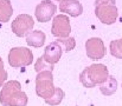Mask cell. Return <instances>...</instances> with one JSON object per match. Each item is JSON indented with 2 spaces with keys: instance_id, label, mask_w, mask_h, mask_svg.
<instances>
[{
  "instance_id": "cell-18",
  "label": "cell",
  "mask_w": 122,
  "mask_h": 106,
  "mask_svg": "<svg viewBox=\"0 0 122 106\" xmlns=\"http://www.w3.org/2000/svg\"><path fill=\"white\" fill-rule=\"evenodd\" d=\"M35 70L37 71V73H39L41 71H52L53 70V65H50V64H47L44 59H43V57L41 58H38V60H37V63H36V65H35Z\"/></svg>"
},
{
  "instance_id": "cell-14",
  "label": "cell",
  "mask_w": 122,
  "mask_h": 106,
  "mask_svg": "<svg viewBox=\"0 0 122 106\" xmlns=\"http://www.w3.org/2000/svg\"><path fill=\"white\" fill-rule=\"evenodd\" d=\"M13 14V7L10 0H0V23L10 21Z\"/></svg>"
},
{
  "instance_id": "cell-10",
  "label": "cell",
  "mask_w": 122,
  "mask_h": 106,
  "mask_svg": "<svg viewBox=\"0 0 122 106\" xmlns=\"http://www.w3.org/2000/svg\"><path fill=\"white\" fill-rule=\"evenodd\" d=\"M63 51H64V50H63V47L61 46L59 42L52 41V42H50V44L45 47L44 54H43V59H44L47 64L55 65L56 63L59 61V59H61V57H62V54H63Z\"/></svg>"
},
{
  "instance_id": "cell-9",
  "label": "cell",
  "mask_w": 122,
  "mask_h": 106,
  "mask_svg": "<svg viewBox=\"0 0 122 106\" xmlns=\"http://www.w3.org/2000/svg\"><path fill=\"white\" fill-rule=\"evenodd\" d=\"M57 11V6L50 0H43L41 4L37 5L35 14L39 23H47L55 15Z\"/></svg>"
},
{
  "instance_id": "cell-4",
  "label": "cell",
  "mask_w": 122,
  "mask_h": 106,
  "mask_svg": "<svg viewBox=\"0 0 122 106\" xmlns=\"http://www.w3.org/2000/svg\"><path fill=\"white\" fill-rule=\"evenodd\" d=\"M56 91L53 86V74L52 71H41L36 77V93L44 100L51 98Z\"/></svg>"
},
{
  "instance_id": "cell-11",
  "label": "cell",
  "mask_w": 122,
  "mask_h": 106,
  "mask_svg": "<svg viewBox=\"0 0 122 106\" xmlns=\"http://www.w3.org/2000/svg\"><path fill=\"white\" fill-rule=\"evenodd\" d=\"M59 11L70 17H78L83 13V6L78 0H63L59 2Z\"/></svg>"
},
{
  "instance_id": "cell-6",
  "label": "cell",
  "mask_w": 122,
  "mask_h": 106,
  "mask_svg": "<svg viewBox=\"0 0 122 106\" xmlns=\"http://www.w3.org/2000/svg\"><path fill=\"white\" fill-rule=\"evenodd\" d=\"M35 26V21L29 14H19L11 25V30L17 37H25L31 33Z\"/></svg>"
},
{
  "instance_id": "cell-3",
  "label": "cell",
  "mask_w": 122,
  "mask_h": 106,
  "mask_svg": "<svg viewBox=\"0 0 122 106\" xmlns=\"http://www.w3.org/2000/svg\"><path fill=\"white\" fill-rule=\"evenodd\" d=\"M95 14L97 19L104 25H112L119 17V11L115 0H96Z\"/></svg>"
},
{
  "instance_id": "cell-7",
  "label": "cell",
  "mask_w": 122,
  "mask_h": 106,
  "mask_svg": "<svg viewBox=\"0 0 122 106\" xmlns=\"http://www.w3.org/2000/svg\"><path fill=\"white\" fill-rule=\"evenodd\" d=\"M51 33L57 38H69L71 33V26L69 17L65 14H58L52 20Z\"/></svg>"
},
{
  "instance_id": "cell-19",
  "label": "cell",
  "mask_w": 122,
  "mask_h": 106,
  "mask_svg": "<svg viewBox=\"0 0 122 106\" xmlns=\"http://www.w3.org/2000/svg\"><path fill=\"white\" fill-rule=\"evenodd\" d=\"M6 79H7V72L4 67V63H2V59L0 58V87L4 86V84L6 83Z\"/></svg>"
},
{
  "instance_id": "cell-20",
  "label": "cell",
  "mask_w": 122,
  "mask_h": 106,
  "mask_svg": "<svg viewBox=\"0 0 122 106\" xmlns=\"http://www.w3.org/2000/svg\"><path fill=\"white\" fill-rule=\"evenodd\" d=\"M56 1H59V2H61V1H63V0H56Z\"/></svg>"
},
{
  "instance_id": "cell-16",
  "label": "cell",
  "mask_w": 122,
  "mask_h": 106,
  "mask_svg": "<svg viewBox=\"0 0 122 106\" xmlns=\"http://www.w3.org/2000/svg\"><path fill=\"white\" fill-rule=\"evenodd\" d=\"M110 54L117 59H122V38L117 40H113L109 45Z\"/></svg>"
},
{
  "instance_id": "cell-17",
  "label": "cell",
  "mask_w": 122,
  "mask_h": 106,
  "mask_svg": "<svg viewBox=\"0 0 122 106\" xmlns=\"http://www.w3.org/2000/svg\"><path fill=\"white\" fill-rule=\"evenodd\" d=\"M56 41L59 42L61 46L63 47V50L66 51V52L72 51L75 48V46H76V41H75V39L72 37H69V38H58Z\"/></svg>"
},
{
  "instance_id": "cell-8",
  "label": "cell",
  "mask_w": 122,
  "mask_h": 106,
  "mask_svg": "<svg viewBox=\"0 0 122 106\" xmlns=\"http://www.w3.org/2000/svg\"><path fill=\"white\" fill-rule=\"evenodd\" d=\"M86 55L91 60H100L106 55L104 42L100 38H90L85 41Z\"/></svg>"
},
{
  "instance_id": "cell-5",
  "label": "cell",
  "mask_w": 122,
  "mask_h": 106,
  "mask_svg": "<svg viewBox=\"0 0 122 106\" xmlns=\"http://www.w3.org/2000/svg\"><path fill=\"white\" fill-rule=\"evenodd\" d=\"M33 61L32 51L27 47H13L8 53V64L14 69L26 67Z\"/></svg>"
},
{
  "instance_id": "cell-15",
  "label": "cell",
  "mask_w": 122,
  "mask_h": 106,
  "mask_svg": "<svg viewBox=\"0 0 122 106\" xmlns=\"http://www.w3.org/2000/svg\"><path fill=\"white\" fill-rule=\"evenodd\" d=\"M64 97H65L64 91H63L62 88H59V87H56V91H55L53 96H52L51 98L46 99V100H45V103H46L47 105H50V106L59 105V104L62 103V100L64 99Z\"/></svg>"
},
{
  "instance_id": "cell-12",
  "label": "cell",
  "mask_w": 122,
  "mask_h": 106,
  "mask_svg": "<svg viewBox=\"0 0 122 106\" xmlns=\"http://www.w3.org/2000/svg\"><path fill=\"white\" fill-rule=\"evenodd\" d=\"M45 39H46L45 33L41 30H36V31H32L26 37V42L29 46H32V47H41L45 42Z\"/></svg>"
},
{
  "instance_id": "cell-2",
  "label": "cell",
  "mask_w": 122,
  "mask_h": 106,
  "mask_svg": "<svg viewBox=\"0 0 122 106\" xmlns=\"http://www.w3.org/2000/svg\"><path fill=\"white\" fill-rule=\"evenodd\" d=\"M109 78V71L103 64H92L82 71L80 80L84 87L92 88L103 84Z\"/></svg>"
},
{
  "instance_id": "cell-13",
  "label": "cell",
  "mask_w": 122,
  "mask_h": 106,
  "mask_svg": "<svg viewBox=\"0 0 122 106\" xmlns=\"http://www.w3.org/2000/svg\"><path fill=\"white\" fill-rule=\"evenodd\" d=\"M117 86H119V85H117L116 79H115L114 77L109 75V78H108L103 84L100 85V91H101V93L104 94V96H112V94H114V93L116 92Z\"/></svg>"
},
{
  "instance_id": "cell-1",
  "label": "cell",
  "mask_w": 122,
  "mask_h": 106,
  "mask_svg": "<svg viewBox=\"0 0 122 106\" xmlns=\"http://www.w3.org/2000/svg\"><path fill=\"white\" fill-rule=\"evenodd\" d=\"M0 104L2 106H26L27 96L21 90V85L17 80L6 81L0 92Z\"/></svg>"
}]
</instances>
